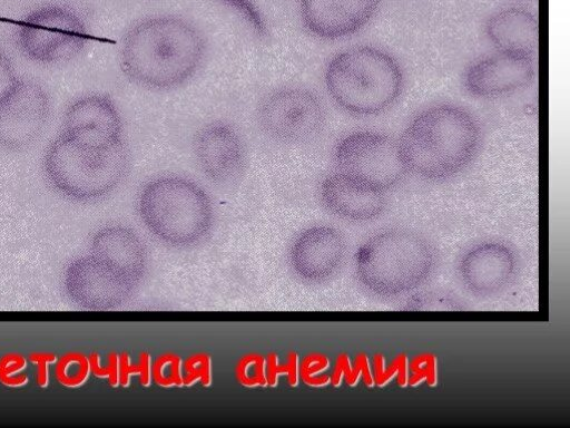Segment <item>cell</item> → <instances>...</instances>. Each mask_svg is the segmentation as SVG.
<instances>
[{
    "mask_svg": "<svg viewBox=\"0 0 570 428\" xmlns=\"http://www.w3.org/2000/svg\"><path fill=\"white\" fill-rule=\"evenodd\" d=\"M18 45L40 64H59L78 56L87 46L86 23L73 10L49 4L28 13L19 23Z\"/></svg>",
    "mask_w": 570,
    "mask_h": 428,
    "instance_id": "7",
    "label": "cell"
},
{
    "mask_svg": "<svg viewBox=\"0 0 570 428\" xmlns=\"http://www.w3.org/2000/svg\"><path fill=\"white\" fill-rule=\"evenodd\" d=\"M320 197L331 213L353 221L374 218L385 207L383 191L338 171L323 179Z\"/></svg>",
    "mask_w": 570,
    "mask_h": 428,
    "instance_id": "16",
    "label": "cell"
},
{
    "mask_svg": "<svg viewBox=\"0 0 570 428\" xmlns=\"http://www.w3.org/2000/svg\"><path fill=\"white\" fill-rule=\"evenodd\" d=\"M18 77L8 56L0 50V100L10 91Z\"/></svg>",
    "mask_w": 570,
    "mask_h": 428,
    "instance_id": "28",
    "label": "cell"
},
{
    "mask_svg": "<svg viewBox=\"0 0 570 428\" xmlns=\"http://www.w3.org/2000/svg\"><path fill=\"white\" fill-rule=\"evenodd\" d=\"M403 82V71L395 58L372 46H355L337 52L324 71V84L332 100L357 116L387 109L401 95Z\"/></svg>",
    "mask_w": 570,
    "mask_h": 428,
    "instance_id": "3",
    "label": "cell"
},
{
    "mask_svg": "<svg viewBox=\"0 0 570 428\" xmlns=\"http://www.w3.org/2000/svg\"><path fill=\"white\" fill-rule=\"evenodd\" d=\"M97 257L127 274L135 283L144 276L147 265L146 247L139 236L125 226L100 230L94 240Z\"/></svg>",
    "mask_w": 570,
    "mask_h": 428,
    "instance_id": "19",
    "label": "cell"
},
{
    "mask_svg": "<svg viewBox=\"0 0 570 428\" xmlns=\"http://www.w3.org/2000/svg\"><path fill=\"white\" fill-rule=\"evenodd\" d=\"M257 123L269 138L283 144H303L323 129L326 113L312 90L285 86L266 94L257 106Z\"/></svg>",
    "mask_w": 570,
    "mask_h": 428,
    "instance_id": "8",
    "label": "cell"
},
{
    "mask_svg": "<svg viewBox=\"0 0 570 428\" xmlns=\"http://www.w3.org/2000/svg\"><path fill=\"white\" fill-rule=\"evenodd\" d=\"M193 150L202 173L217 185L234 183L246 167L245 140L238 129L225 120L204 125L195 135Z\"/></svg>",
    "mask_w": 570,
    "mask_h": 428,
    "instance_id": "12",
    "label": "cell"
},
{
    "mask_svg": "<svg viewBox=\"0 0 570 428\" xmlns=\"http://www.w3.org/2000/svg\"><path fill=\"white\" fill-rule=\"evenodd\" d=\"M377 7L379 0H299L298 12L311 35L336 40L364 28Z\"/></svg>",
    "mask_w": 570,
    "mask_h": 428,
    "instance_id": "14",
    "label": "cell"
},
{
    "mask_svg": "<svg viewBox=\"0 0 570 428\" xmlns=\"http://www.w3.org/2000/svg\"><path fill=\"white\" fill-rule=\"evenodd\" d=\"M333 158L338 172L381 191L397 184L406 172L397 142L373 130H357L341 138Z\"/></svg>",
    "mask_w": 570,
    "mask_h": 428,
    "instance_id": "9",
    "label": "cell"
},
{
    "mask_svg": "<svg viewBox=\"0 0 570 428\" xmlns=\"http://www.w3.org/2000/svg\"><path fill=\"white\" fill-rule=\"evenodd\" d=\"M50 115V98L32 79H19L0 100V146L22 150L42 134Z\"/></svg>",
    "mask_w": 570,
    "mask_h": 428,
    "instance_id": "10",
    "label": "cell"
},
{
    "mask_svg": "<svg viewBox=\"0 0 570 428\" xmlns=\"http://www.w3.org/2000/svg\"><path fill=\"white\" fill-rule=\"evenodd\" d=\"M138 213L154 236L177 247L199 243L214 224L209 195L194 181L177 175L149 181L140 191Z\"/></svg>",
    "mask_w": 570,
    "mask_h": 428,
    "instance_id": "4",
    "label": "cell"
},
{
    "mask_svg": "<svg viewBox=\"0 0 570 428\" xmlns=\"http://www.w3.org/2000/svg\"><path fill=\"white\" fill-rule=\"evenodd\" d=\"M239 13L259 35H265L266 23L259 9L252 0H219Z\"/></svg>",
    "mask_w": 570,
    "mask_h": 428,
    "instance_id": "23",
    "label": "cell"
},
{
    "mask_svg": "<svg viewBox=\"0 0 570 428\" xmlns=\"http://www.w3.org/2000/svg\"><path fill=\"white\" fill-rule=\"evenodd\" d=\"M375 381L380 386L386 385L394 376L397 377V383L402 387L406 386L407 376V359L404 354L399 356L387 369H384V359L382 356H376L375 360Z\"/></svg>",
    "mask_w": 570,
    "mask_h": 428,
    "instance_id": "22",
    "label": "cell"
},
{
    "mask_svg": "<svg viewBox=\"0 0 570 428\" xmlns=\"http://www.w3.org/2000/svg\"><path fill=\"white\" fill-rule=\"evenodd\" d=\"M515 265V259L507 246L487 243L474 247L462 259L460 271L471 291L492 294L510 284Z\"/></svg>",
    "mask_w": 570,
    "mask_h": 428,
    "instance_id": "17",
    "label": "cell"
},
{
    "mask_svg": "<svg viewBox=\"0 0 570 428\" xmlns=\"http://www.w3.org/2000/svg\"><path fill=\"white\" fill-rule=\"evenodd\" d=\"M207 43L190 20L171 13L135 21L124 35L120 67L134 84L151 90H169L187 82L200 68Z\"/></svg>",
    "mask_w": 570,
    "mask_h": 428,
    "instance_id": "1",
    "label": "cell"
},
{
    "mask_svg": "<svg viewBox=\"0 0 570 428\" xmlns=\"http://www.w3.org/2000/svg\"><path fill=\"white\" fill-rule=\"evenodd\" d=\"M342 374L345 376L346 381L350 385H355L360 374H362L367 386L374 385V377L371 373L366 356H358L357 360H355L353 368L350 367L348 359H346L345 356H342L340 360H337V366L334 373L335 385H338Z\"/></svg>",
    "mask_w": 570,
    "mask_h": 428,
    "instance_id": "21",
    "label": "cell"
},
{
    "mask_svg": "<svg viewBox=\"0 0 570 428\" xmlns=\"http://www.w3.org/2000/svg\"><path fill=\"white\" fill-rule=\"evenodd\" d=\"M412 371L411 378L407 380L410 385H417L426 380L433 386L436 382V359L432 354H424L415 358L410 367Z\"/></svg>",
    "mask_w": 570,
    "mask_h": 428,
    "instance_id": "25",
    "label": "cell"
},
{
    "mask_svg": "<svg viewBox=\"0 0 570 428\" xmlns=\"http://www.w3.org/2000/svg\"><path fill=\"white\" fill-rule=\"evenodd\" d=\"M534 77L532 58L498 51L471 64L464 72L466 91L480 98H493L527 87Z\"/></svg>",
    "mask_w": 570,
    "mask_h": 428,
    "instance_id": "15",
    "label": "cell"
},
{
    "mask_svg": "<svg viewBox=\"0 0 570 428\" xmlns=\"http://www.w3.org/2000/svg\"><path fill=\"white\" fill-rule=\"evenodd\" d=\"M434 264L430 244L417 234L384 231L368 240L357 254L362 283L381 295H395L420 285Z\"/></svg>",
    "mask_w": 570,
    "mask_h": 428,
    "instance_id": "6",
    "label": "cell"
},
{
    "mask_svg": "<svg viewBox=\"0 0 570 428\" xmlns=\"http://www.w3.org/2000/svg\"><path fill=\"white\" fill-rule=\"evenodd\" d=\"M154 377L160 385L180 383L179 359L175 356H163L155 362Z\"/></svg>",
    "mask_w": 570,
    "mask_h": 428,
    "instance_id": "26",
    "label": "cell"
},
{
    "mask_svg": "<svg viewBox=\"0 0 570 428\" xmlns=\"http://www.w3.org/2000/svg\"><path fill=\"white\" fill-rule=\"evenodd\" d=\"M485 35L498 51L532 59L538 51V19L524 8L510 7L491 14Z\"/></svg>",
    "mask_w": 570,
    "mask_h": 428,
    "instance_id": "18",
    "label": "cell"
},
{
    "mask_svg": "<svg viewBox=\"0 0 570 428\" xmlns=\"http://www.w3.org/2000/svg\"><path fill=\"white\" fill-rule=\"evenodd\" d=\"M130 156L125 143L107 149L77 145L60 134L48 146L43 168L51 185L77 201L101 198L126 178Z\"/></svg>",
    "mask_w": 570,
    "mask_h": 428,
    "instance_id": "5",
    "label": "cell"
},
{
    "mask_svg": "<svg viewBox=\"0 0 570 428\" xmlns=\"http://www.w3.org/2000/svg\"><path fill=\"white\" fill-rule=\"evenodd\" d=\"M32 363L37 366V382L40 387H46L48 383V363L55 361V354L37 352L29 356Z\"/></svg>",
    "mask_w": 570,
    "mask_h": 428,
    "instance_id": "29",
    "label": "cell"
},
{
    "mask_svg": "<svg viewBox=\"0 0 570 428\" xmlns=\"http://www.w3.org/2000/svg\"><path fill=\"white\" fill-rule=\"evenodd\" d=\"M61 134L79 146L107 149L124 142L122 118L107 95H83L67 107Z\"/></svg>",
    "mask_w": 570,
    "mask_h": 428,
    "instance_id": "11",
    "label": "cell"
},
{
    "mask_svg": "<svg viewBox=\"0 0 570 428\" xmlns=\"http://www.w3.org/2000/svg\"><path fill=\"white\" fill-rule=\"evenodd\" d=\"M89 368V360L83 354L69 352L58 361L56 377L61 385L76 387L87 379Z\"/></svg>",
    "mask_w": 570,
    "mask_h": 428,
    "instance_id": "20",
    "label": "cell"
},
{
    "mask_svg": "<svg viewBox=\"0 0 570 428\" xmlns=\"http://www.w3.org/2000/svg\"><path fill=\"white\" fill-rule=\"evenodd\" d=\"M26 364L22 356L10 353L0 360V381L7 386H22L28 381L24 374L14 376Z\"/></svg>",
    "mask_w": 570,
    "mask_h": 428,
    "instance_id": "24",
    "label": "cell"
},
{
    "mask_svg": "<svg viewBox=\"0 0 570 428\" xmlns=\"http://www.w3.org/2000/svg\"><path fill=\"white\" fill-rule=\"evenodd\" d=\"M237 374L244 385L264 382L263 360L258 356H247L237 367Z\"/></svg>",
    "mask_w": 570,
    "mask_h": 428,
    "instance_id": "27",
    "label": "cell"
},
{
    "mask_svg": "<svg viewBox=\"0 0 570 428\" xmlns=\"http://www.w3.org/2000/svg\"><path fill=\"white\" fill-rule=\"evenodd\" d=\"M481 143L478 120L466 109L439 104L419 113L397 140L406 171L425 179H445L473 159Z\"/></svg>",
    "mask_w": 570,
    "mask_h": 428,
    "instance_id": "2",
    "label": "cell"
},
{
    "mask_svg": "<svg viewBox=\"0 0 570 428\" xmlns=\"http://www.w3.org/2000/svg\"><path fill=\"white\" fill-rule=\"evenodd\" d=\"M346 254L343 235L331 226H313L303 231L289 251L291 266L302 280L321 283L341 269Z\"/></svg>",
    "mask_w": 570,
    "mask_h": 428,
    "instance_id": "13",
    "label": "cell"
}]
</instances>
